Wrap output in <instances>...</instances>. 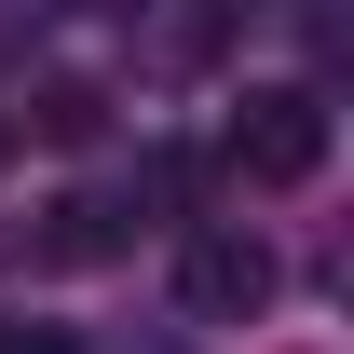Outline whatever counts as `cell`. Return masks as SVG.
<instances>
[{
    "label": "cell",
    "instance_id": "obj_5",
    "mask_svg": "<svg viewBox=\"0 0 354 354\" xmlns=\"http://www.w3.org/2000/svg\"><path fill=\"white\" fill-rule=\"evenodd\" d=\"M0 354H82L68 327H0Z\"/></svg>",
    "mask_w": 354,
    "mask_h": 354
},
{
    "label": "cell",
    "instance_id": "obj_1",
    "mask_svg": "<svg viewBox=\"0 0 354 354\" xmlns=\"http://www.w3.org/2000/svg\"><path fill=\"white\" fill-rule=\"evenodd\" d=\"M327 136H341V109H327L313 82H259L245 109H232L218 164L245 177V191H300V177H327Z\"/></svg>",
    "mask_w": 354,
    "mask_h": 354
},
{
    "label": "cell",
    "instance_id": "obj_2",
    "mask_svg": "<svg viewBox=\"0 0 354 354\" xmlns=\"http://www.w3.org/2000/svg\"><path fill=\"white\" fill-rule=\"evenodd\" d=\"M272 300V245L232 218H191V245H177V313L191 327H245V313Z\"/></svg>",
    "mask_w": 354,
    "mask_h": 354
},
{
    "label": "cell",
    "instance_id": "obj_4",
    "mask_svg": "<svg viewBox=\"0 0 354 354\" xmlns=\"http://www.w3.org/2000/svg\"><path fill=\"white\" fill-rule=\"evenodd\" d=\"M95 123H109V95H95V82H41L28 109H14V136H55V150H82Z\"/></svg>",
    "mask_w": 354,
    "mask_h": 354
},
{
    "label": "cell",
    "instance_id": "obj_6",
    "mask_svg": "<svg viewBox=\"0 0 354 354\" xmlns=\"http://www.w3.org/2000/svg\"><path fill=\"white\" fill-rule=\"evenodd\" d=\"M0 164H14V109H0Z\"/></svg>",
    "mask_w": 354,
    "mask_h": 354
},
{
    "label": "cell",
    "instance_id": "obj_3",
    "mask_svg": "<svg viewBox=\"0 0 354 354\" xmlns=\"http://www.w3.org/2000/svg\"><path fill=\"white\" fill-rule=\"evenodd\" d=\"M123 191H55L41 205V232H28V259H55V272H95V259H123Z\"/></svg>",
    "mask_w": 354,
    "mask_h": 354
}]
</instances>
